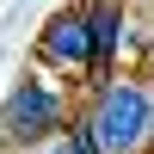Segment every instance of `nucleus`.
<instances>
[{
    "label": "nucleus",
    "instance_id": "obj_1",
    "mask_svg": "<svg viewBox=\"0 0 154 154\" xmlns=\"http://www.w3.org/2000/svg\"><path fill=\"white\" fill-rule=\"evenodd\" d=\"M80 123L99 154H154V86L111 68L105 80H93V105L80 111Z\"/></svg>",
    "mask_w": 154,
    "mask_h": 154
},
{
    "label": "nucleus",
    "instance_id": "obj_2",
    "mask_svg": "<svg viewBox=\"0 0 154 154\" xmlns=\"http://www.w3.org/2000/svg\"><path fill=\"white\" fill-rule=\"evenodd\" d=\"M62 123H68V99H62L43 74H25V80L6 93V105H0V142H6V148H25V142L56 136Z\"/></svg>",
    "mask_w": 154,
    "mask_h": 154
},
{
    "label": "nucleus",
    "instance_id": "obj_3",
    "mask_svg": "<svg viewBox=\"0 0 154 154\" xmlns=\"http://www.w3.org/2000/svg\"><path fill=\"white\" fill-rule=\"evenodd\" d=\"M37 62H43L49 74H86L93 68V37H86V6H62L43 19V31H37Z\"/></svg>",
    "mask_w": 154,
    "mask_h": 154
},
{
    "label": "nucleus",
    "instance_id": "obj_4",
    "mask_svg": "<svg viewBox=\"0 0 154 154\" xmlns=\"http://www.w3.org/2000/svg\"><path fill=\"white\" fill-rule=\"evenodd\" d=\"M86 37H93L86 80H105L117 68V49H123V0H86Z\"/></svg>",
    "mask_w": 154,
    "mask_h": 154
}]
</instances>
